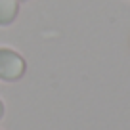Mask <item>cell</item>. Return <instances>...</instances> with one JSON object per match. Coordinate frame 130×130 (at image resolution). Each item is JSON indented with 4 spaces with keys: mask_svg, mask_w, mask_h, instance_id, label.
<instances>
[{
    "mask_svg": "<svg viewBox=\"0 0 130 130\" xmlns=\"http://www.w3.org/2000/svg\"><path fill=\"white\" fill-rule=\"evenodd\" d=\"M19 12L17 0H0V27H8L15 21Z\"/></svg>",
    "mask_w": 130,
    "mask_h": 130,
    "instance_id": "2",
    "label": "cell"
},
{
    "mask_svg": "<svg viewBox=\"0 0 130 130\" xmlns=\"http://www.w3.org/2000/svg\"><path fill=\"white\" fill-rule=\"evenodd\" d=\"M27 63L17 52L10 48H0V80L13 82L25 75Z\"/></svg>",
    "mask_w": 130,
    "mask_h": 130,
    "instance_id": "1",
    "label": "cell"
},
{
    "mask_svg": "<svg viewBox=\"0 0 130 130\" xmlns=\"http://www.w3.org/2000/svg\"><path fill=\"white\" fill-rule=\"evenodd\" d=\"M4 117V103H2V100H0V119Z\"/></svg>",
    "mask_w": 130,
    "mask_h": 130,
    "instance_id": "3",
    "label": "cell"
}]
</instances>
